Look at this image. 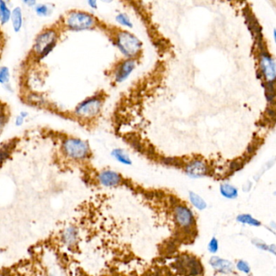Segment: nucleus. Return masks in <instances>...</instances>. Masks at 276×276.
<instances>
[{"label":"nucleus","instance_id":"20e7f679","mask_svg":"<svg viewBox=\"0 0 276 276\" xmlns=\"http://www.w3.org/2000/svg\"><path fill=\"white\" fill-rule=\"evenodd\" d=\"M62 151L70 159L82 160L90 155V148L88 143L77 138H67L62 143Z\"/></svg>","mask_w":276,"mask_h":276},{"label":"nucleus","instance_id":"a878e982","mask_svg":"<svg viewBox=\"0 0 276 276\" xmlns=\"http://www.w3.org/2000/svg\"><path fill=\"white\" fill-rule=\"evenodd\" d=\"M267 250L272 252L273 254H275L276 255V247L275 246V245H271V246L268 247V249H267Z\"/></svg>","mask_w":276,"mask_h":276},{"label":"nucleus","instance_id":"b1692460","mask_svg":"<svg viewBox=\"0 0 276 276\" xmlns=\"http://www.w3.org/2000/svg\"><path fill=\"white\" fill-rule=\"evenodd\" d=\"M97 2H98V0H87V3L89 4V7L93 10L97 9Z\"/></svg>","mask_w":276,"mask_h":276},{"label":"nucleus","instance_id":"7ed1b4c3","mask_svg":"<svg viewBox=\"0 0 276 276\" xmlns=\"http://www.w3.org/2000/svg\"><path fill=\"white\" fill-rule=\"evenodd\" d=\"M64 20L66 27L72 31L90 30L96 25V20L93 15L81 11L71 12Z\"/></svg>","mask_w":276,"mask_h":276},{"label":"nucleus","instance_id":"5701e85b","mask_svg":"<svg viewBox=\"0 0 276 276\" xmlns=\"http://www.w3.org/2000/svg\"><path fill=\"white\" fill-rule=\"evenodd\" d=\"M209 249L210 251L212 252V253L217 251V249H218V242H217L215 238H213L210 242Z\"/></svg>","mask_w":276,"mask_h":276},{"label":"nucleus","instance_id":"a211bd4d","mask_svg":"<svg viewBox=\"0 0 276 276\" xmlns=\"http://www.w3.org/2000/svg\"><path fill=\"white\" fill-rule=\"evenodd\" d=\"M190 201L192 202L193 204L197 207L198 209L203 210L206 208L207 205L206 202L202 200V198L199 197V195H196L195 193H190Z\"/></svg>","mask_w":276,"mask_h":276},{"label":"nucleus","instance_id":"f8f14e48","mask_svg":"<svg viewBox=\"0 0 276 276\" xmlns=\"http://www.w3.org/2000/svg\"><path fill=\"white\" fill-rule=\"evenodd\" d=\"M211 264L215 270L222 272H229L232 269V263L230 261L219 259L218 257H213L211 259Z\"/></svg>","mask_w":276,"mask_h":276},{"label":"nucleus","instance_id":"2eb2a0df","mask_svg":"<svg viewBox=\"0 0 276 276\" xmlns=\"http://www.w3.org/2000/svg\"><path fill=\"white\" fill-rule=\"evenodd\" d=\"M220 190H221V194L225 197L229 198V199H233L237 196V190L229 184H224L221 185Z\"/></svg>","mask_w":276,"mask_h":276},{"label":"nucleus","instance_id":"1a4fd4ad","mask_svg":"<svg viewBox=\"0 0 276 276\" xmlns=\"http://www.w3.org/2000/svg\"><path fill=\"white\" fill-rule=\"evenodd\" d=\"M175 220L180 227L189 229L194 222L193 215L187 207L184 206H178L175 208Z\"/></svg>","mask_w":276,"mask_h":276},{"label":"nucleus","instance_id":"f257e3e1","mask_svg":"<svg viewBox=\"0 0 276 276\" xmlns=\"http://www.w3.org/2000/svg\"><path fill=\"white\" fill-rule=\"evenodd\" d=\"M114 42L119 51L126 59H136L143 48V42L136 36L125 30L117 32Z\"/></svg>","mask_w":276,"mask_h":276},{"label":"nucleus","instance_id":"39448f33","mask_svg":"<svg viewBox=\"0 0 276 276\" xmlns=\"http://www.w3.org/2000/svg\"><path fill=\"white\" fill-rule=\"evenodd\" d=\"M259 68L266 84H276V62L268 51L261 49L259 55Z\"/></svg>","mask_w":276,"mask_h":276},{"label":"nucleus","instance_id":"423d86ee","mask_svg":"<svg viewBox=\"0 0 276 276\" xmlns=\"http://www.w3.org/2000/svg\"><path fill=\"white\" fill-rule=\"evenodd\" d=\"M102 99L99 96H92L82 101L76 108V114L82 119H92L97 116L102 108Z\"/></svg>","mask_w":276,"mask_h":276},{"label":"nucleus","instance_id":"bb28decb","mask_svg":"<svg viewBox=\"0 0 276 276\" xmlns=\"http://www.w3.org/2000/svg\"><path fill=\"white\" fill-rule=\"evenodd\" d=\"M273 37L274 41H275V43L276 44V30H275L273 31Z\"/></svg>","mask_w":276,"mask_h":276},{"label":"nucleus","instance_id":"9d476101","mask_svg":"<svg viewBox=\"0 0 276 276\" xmlns=\"http://www.w3.org/2000/svg\"><path fill=\"white\" fill-rule=\"evenodd\" d=\"M185 171L188 175H190V177L199 178V177L204 175L207 171V167L203 163L196 160V161L190 163V165H188L185 168Z\"/></svg>","mask_w":276,"mask_h":276},{"label":"nucleus","instance_id":"f3484780","mask_svg":"<svg viewBox=\"0 0 276 276\" xmlns=\"http://www.w3.org/2000/svg\"><path fill=\"white\" fill-rule=\"evenodd\" d=\"M113 155H114L115 159L119 160V162L123 163L124 165H131V159L129 158L128 155H126L124 151L122 149H116L113 152Z\"/></svg>","mask_w":276,"mask_h":276},{"label":"nucleus","instance_id":"f03ea898","mask_svg":"<svg viewBox=\"0 0 276 276\" xmlns=\"http://www.w3.org/2000/svg\"><path fill=\"white\" fill-rule=\"evenodd\" d=\"M58 42V33L52 29L41 32L35 39L33 52L37 59L43 60L55 48Z\"/></svg>","mask_w":276,"mask_h":276},{"label":"nucleus","instance_id":"0eeeda50","mask_svg":"<svg viewBox=\"0 0 276 276\" xmlns=\"http://www.w3.org/2000/svg\"><path fill=\"white\" fill-rule=\"evenodd\" d=\"M136 68V59H126L117 65L114 72V80L116 83L126 81Z\"/></svg>","mask_w":276,"mask_h":276},{"label":"nucleus","instance_id":"ddd939ff","mask_svg":"<svg viewBox=\"0 0 276 276\" xmlns=\"http://www.w3.org/2000/svg\"><path fill=\"white\" fill-rule=\"evenodd\" d=\"M13 11L8 8L5 0H0V20L2 25L8 24L11 20Z\"/></svg>","mask_w":276,"mask_h":276},{"label":"nucleus","instance_id":"6ab92c4d","mask_svg":"<svg viewBox=\"0 0 276 276\" xmlns=\"http://www.w3.org/2000/svg\"><path fill=\"white\" fill-rule=\"evenodd\" d=\"M10 71L8 67H2L0 68V83L3 85H8L10 81Z\"/></svg>","mask_w":276,"mask_h":276},{"label":"nucleus","instance_id":"412c9836","mask_svg":"<svg viewBox=\"0 0 276 276\" xmlns=\"http://www.w3.org/2000/svg\"><path fill=\"white\" fill-rule=\"evenodd\" d=\"M65 241L67 242L68 244H72L73 242L76 241V238H77V232L76 230L73 229V228H70L67 230L66 232V234H65Z\"/></svg>","mask_w":276,"mask_h":276},{"label":"nucleus","instance_id":"393cba45","mask_svg":"<svg viewBox=\"0 0 276 276\" xmlns=\"http://www.w3.org/2000/svg\"><path fill=\"white\" fill-rule=\"evenodd\" d=\"M22 1L25 5L30 7V8H32V7L37 5V0H22Z\"/></svg>","mask_w":276,"mask_h":276},{"label":"nucleus","instance_id":"9b49d317","mask_svg":"<svg viewBox=\"0 0 276 276\" xmlns=\"http://www.w3.org/2000/svg\"><path fill=\"white\" fill-rule=\"evenodd\" d=\"M11 22L13 25V30L15 32H20L24 24V18H23L22 9L20 7H15L12 13Z\"/></svg>","mask_w":276,"mask_h":276},{"label":"nucleus","instance_id":"6e6552de","mask_svg":"<svg viewBox=\"0 0 276 276\" xmlns=\"http://www.w3.org/2000/svg\"><path fill=\"white\" fill-rule=\"evenodd\" d=\"M101 185L106 187H115L123 183V178L119 173L113 170L102 171L97 177Z\"/></svg>","mask_w":276,"mask_h":276},{"label":"nucleus","instance_id":"aec40b11","mask_svg":"<svg viewBox=\"0 0 276 276\" xmlns=\"http://www.w3.org/2000/svg\"><path fill=\"white\" fill-rule=\"evenodd\" d=\"M237 219L239 220L240 222L243 223V224H248V225H254V226H259L261 225L259 221L257 219H254L251 215H239Z\"/></svg>","mask_w":276,"mask_h":276},{"label":"nucleus","instance_id":"4be33fe9","mask_svg":"<svg viewBox=\"0 0 276 276\" xmlns=\"http://www.w3.org/2000/svg\"><path fill=\"white\" fill-rule=\"evenodd\" d=\"M237 268L239 269L240 271H244L245 273H249V270H250L248 264L243 261H240L237 263Z\"/></svg>","mask_w":276,"mask_h":276},{"label":"nucleus","instance_id":"dca6fc26","mask_svg":"<svg viewBox=\"0 0 276 276\" xmlns=\"http://www.w3.org/2000/svg\"><path fill=\"white\" fill-rule=\"evenodd\" d=\"M116 22L119 23L122 27L129 28L132 29L133 28V23L131 22V19L124 13H119L115 17Z\"/></svg>","mask_w":276,"mask_h":276},{"label":"nucleus","instance_id":"4468645a","mask_svg":"<svg viewBox=\"0 0 276 276\" xmlns=\"http://www.w3.org/2000/svg\"><path fill=\"white\" fill-rule=\"evenodd\" d=\"M35 13L37 15L42 16V17H46V16H49L52 13V8L49 7L47 4H37L35 6Z\"/></svg>","mask_w":276,"mask_h":276}]
</instances>
